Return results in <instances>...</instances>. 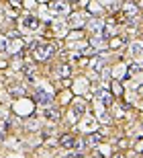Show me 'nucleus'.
Returning a JSON list of instances; mask_svg holds the SVG:
<instances>
[{
  "label": "nucleus",
  "instance_id": "f8f14e48",
  "mask_svg": "<svg viewBox=\"0 0 143 158\" xmlns=\"http://www.w3.org/2000/svg\"><path fill=\"white\" fill-rule=\"evenodd\" d=\"M8 52V37H2L0 39V53H6Z\"/></svg>",
  "mask_w": 143,
  "mask_h": 158
},
{
  "label": "nucleus",
  "instance_id": "9d476101",
  "mask_svg": "<svg viewBox=\"0 0 143 158\" xmlns=\"http://www.w3.org/2000/svg\"><path fill=\"white\" fill-rule=\"evenodd\" d=\"M100 142H102V135H98V134H90L88 135V144H90V146H98Z\"/></svg>",
  "mask_w": 143,
  "mask_h": 158
},
{
  "label": "nucleus",
  "instance_id": "ddd939ff",
  "mask_svg": "<svg viewBox=\"0 0 143 158\" xmlns=\"http://www.w3.org/2000/svg\"><path fill=\"white\" fill-rule=\"evenodd\" d=\"M8 93H10L12 97H21V94H23V88L21 86H8Z\"/></svg>",
  "mask_w": 143,
  "mask_h": 158
},
{
  "label": "nucleus",
  "instance_id": "1a4fd4ad",
  "mask_svg": "<svg viewBox=\"0 0 143 158\" xmlns=\"http://www.w3.org/2000/svg\"><path fill=\"white\" fill-rule=\"evenodd\" d=\"M102 27H104V25L100 23L98 19H94V21L90 23V31H92V35H100V33H102Z\"/></svg>",
  "mask_w": 143,
  "mask_h": 158
},
{
  "label": "nucleus",
  "instance_id": "423d86ee",
  "mask_svg": "<svg viewBox=\"0 0 143 158\" xmlns=\"http://www.w3.org/2000/svg\"><path fill=\"white\" fill-rule=\"evenodd\" d=\"M49 8L55 12H68V4L63 2V0H51L49 2Z\"/></svg>",
  "mask_w": 143,
  "mask_h": 158
},
{
  "label": "nucleus",
  "instance_id": "dca6fc26",
  "mask_svg": "<svg viewBox=\"0 0 143 158\" xmlns=\"http://www.w3.org/2000/svg\"><path fill=\"white\" fill-rule=\"evenodd\" d=\"M63 158H80V154H76V152H74V154H66Z\"/></svg>",
  "mask_w": 143,
  "mask_h": 158
},
{
  "label": "nucleus",
  "instance_id": "4468645a",
  "mask_svg": "<svg viewBox=\"0 0 143 158\" xmlns=\"http://www.w3.org/2000/svg\"><path fill=\"white\" fill-rule=\"evenodd\" d=\"M57 74H59V76H70V68L68 66H59V68H57Z\"/></svg>",
  "mask_w": 143,
  "mask_h": 158
},
{
  "label": "nucleus",
  "instance_id": "6e6552de",
  "mask_svg": "<svg viewBox=\"0 0 143 158\" xmlns=\"http://www.w3.org/2000/svg\"><path fill=\"white\" fill-rule=\"evenodd\" d=\"M43 117L49 119V121H57V119H59V113H57L55 109H51V107H45V109H43Z\"/></svg>",
  "mask_w": 143,
  "mask_h": 158
},
{
  "label": "nucleus",
  "instance_id": "f03ea898",
  "mask_svg": "<svg viewBox=\"0 0 143 158\" xmlns=\"http://www.w3.org/2000/svg\"><path fill=\"white\" fill-rule=\"evenodd\" d=\"M21 25H23V29H29V31H35L41 27V21L37 17H31V15H27V17L21 21Z\"/></svg>",
  "mask_w": 143,
  "mask_h": 158
},
{
  "label": "nucleus",
  "instance_id": "9b49d317",
  "mask_svg": "<svg viewBox=\"0 0 143 158\" xmlns=\"http://www.w3.org/2000/svg\"><path fill=\"white\" fill-rule=\"evenodd\" d=\"M131 52L135 53V56H141V53H143V43H139V41H135V43L131 45Z\"/></svg>",
  "mask_w": 143,
  "mask_h": 158
},
{
  "label": "nucleus",
  "instance_id": "2eb2a0df",
  "mask_svg": "<svg viewBox=\"0 0 143 158\" xmlns=\"http://www.w3.org/2000/svg\"><path fill=\"white\" fill-rule=\"evenodd\" d=\"M70 37H72V39H80V37H82V33H80V31H74V33H72Z\"/></svg>",
  "mask_w": 143,
  "mask_h": 158
},
{
  "label": "nucleus",
  "instance_id": "39448f33",
  "mask_svg": "<svg viewBox=\"0 0 143 158\" xmlns=\"http://www.w3.org/2000/svg\"><path fill=\"white\" fill-rule=\"evenodd\" d=\"M74 142H76L74 134H66V135L59 138V146H62V148H74Z\"/></svg>",
  "mask_w": 143,
  "mask_h": 158
},
{
  "label": "nucleus",
  "instance_id": "a211bd4d",
  "mask_svg": "<svg viewBox=\"0 0 143 158\" xmlns=\"http://www.w3.org/2000/svg\"><path fill=\"white\" fill-rule=\"evenodd\" d=\"M18 2L21 0H8V4H14V6H18Z\"/></svg>",
  "mask_w": 143,
  "mask_h": 158
},
{
  "label": "nucleus",
  "instance_id": "f257e3e1",
  "mask_svg": "<svg viewBox=\"0 0 143 158\" xmlns=\"http://www.w3.org/2000/svg\"><path fill=\"white\" fill-rule=\"evenodd\" d=\"M33 56H35V60H49L53 56V45L51 43H35L33 45Z\"/></svg>",
  "mask_w": 143,
  "mask_h": 158
},
{
  "label": "nucleus",
  "instance_id": "0eeeda50",
  "mask_svg": "<svg viewBox=\"0 0 143 158\" xmlns=\"http://www.w3.org/2000/svg\"><path fill=\"white\" fill-rule=\"evenodd\" d=\"M35 99H37V103L39 105H49L51 103V94H47V93H43V90H37V94H35Z\"/></svg>",
  "mask_w": 143,
  "mask_h": 158
},
{
  "label": "nucleus",
  "instance_id": "6ab92c4d",
  "mask_svg": "<svg viewBox=\"0 0 143 158\" xmlns=\"http://www.w3.org/2000/svg\"><path fill=\"white\" fill-rule=\"evenodd\" d=\"M110 158H125V154H114V156H110Z\"/></svg>",
  "mask_w": 143,
  "mask_h": 158
},
{
  "label": "nucleus",
  "instance_id": "7ed1b4c3",
  "mask_svg": "<svg viewBox=\"0 0 143 158\" xmlns=\"http://www.w3.org/2000/svg\"><path fill=\"white\" fill-rule=\"evenodd\" d=\"M94 97H96V101L102 107H110V105H113V94H110L109 90H98Z\"/></svg>",
  "mask_w": 143,
  "mask_h": 158
},
{
  "label": "nucleus",
  "instance_id": "20e7f679",
  "mask_svg": "<svg viewBox=\"0 0 143 158\" xmlns=\"http://www.w3.org/2000/svg\"><path fill=\"white\" fill-rule=\"evenodd\" d=\"M84 113H86V103L82 99H76L74 107H72V115H74V119H80Z\"/></svg>",
  "mask_w": 143,
  "mask_h": 158
},
{
  "label": "nucleus",
  "instance_id": "f3484780",
  "mask_svg": "<svg viewBox=\"0 0 143 158\" xmlns=\"http://www.w3.org/2000/svg\"><path fill=\"white\" fill-rule=\"evenodd\" d=\"M119 148H127V140H119Z\"/></svg>",
  "mask_w": 143,
  "mask_h": 158
}]
</instances>
